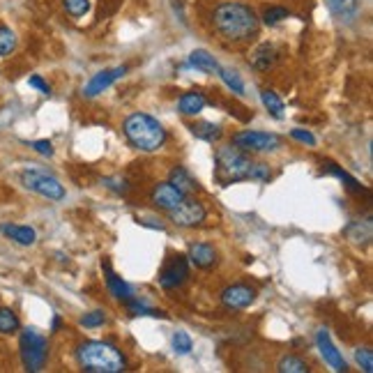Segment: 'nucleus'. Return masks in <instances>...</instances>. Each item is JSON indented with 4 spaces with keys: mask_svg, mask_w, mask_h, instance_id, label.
I'll return each instance as SVG.
<instances>
[{
    "mask_svg": "<svg viewBox=\"0 0 373 373\" xmlns=\"http://www.w3.org/2000/svg\"><path fill=\"white\" fill-rule=\"evenodd\" d=\"M191 337L186 335V332H175V337H173V348L175 352H180V355H186V352L191 350Z\"/></svg>",
    "mask_w": 373,
    "mask_h": 373,
    "instance_id": "32",
    "label": "nucleus"
},
{
    "mask_svg": "<svg viewBox=\"0 0 373 373\" xmlns=\"http://www.w3.org/2000/svg\"><path fill=\"white\" fill-rule=\"evenodd\" d=\"M178 109H180V113H184V115H199V113L205 109V95L199 93V90L184 93V95L180 97V102H178Z\"/></svg>",
    "mask_w": 373,
    "mask_h": 373,
    "instance_id": "19",
    "label": "nucleus"
},
{
    "mask_svg": "<svg viewBox=\"0 0 373 373\" xmlns=\"http://www.w3.org/2000/svg\"><path fill=\"white\" fill-rule=\"evenodd\" d=\"M21 182L26 189H31L39 196H44L48 201H63L65 199V186L58 182L53 175L37 169H26L21 173Z\"/></svg>",
    "mask_w": 373,
    "mask_h": 373,
    "instance_id": "6",
    "label": "nucleus"
},
{
    "mask_svg": "<svg viewBox=\"0 0 373 373\" xmlns=\"http://www.w3.org/2000/svg\"><path fill=\"white\" fill-rule=\"evenodd\" d=\"M214 28L226 42H247L258 33V16L244 3H224L214 9Z\"/></svg>",
    "mask_w": 373,
    "mask_h": 373,
    "instance_id": "1",
    "label": "nucleus"
},
{
    "mask_svg": "<svg viewBox=\"0 0 373 373\" xmlns=\"http://www.w3.org/2000/svg\"><path fill=\"white\" fill-rule=\"evenodd\" d=\"M104 320H106L104 311H90L81 318V325L83 327H100V325H104Z\"/></svg>",
    "mask_w": 373,
    "mask_h": 373,
    "instance_id": "35",
    "label": "nucleus"
},
{
    "mask_svg": "<svg viewBox=\"0 0 373 373\" xmlns=\"http://www.w3.org/2000/svg\"><path fill=\"white\" fill-rule=\"evenodd\" d=\"M217 74L221 76V81H224L226 85H228L235 95H244V83H242V78H240L238 72L226 70V67H219V72H217Z\"/></svg>",
    "mask_w": 373,
    "mask_h": 373,
    "instance_id": "24",
    "label": "nucleus"
},
{
    "mask_svg": "<svg viewBox=\"0 0 373 373\" xmlns=\"http://www.w3.org/2000/svg\"><path fill=\"white\" fill-rule=\"evenodd\" d=\"M279 371L281 373H307L309 367H307V362H304V359L286 355V357L279 362Z\"/></svg>",
    "mask_w": 373,
    "mask_h": 373,
    "instance_id": "27",
    "label": "nucleus"
},
{
    "mask_svg": "<svg viewBox=\"0 0 373 373\" xmlns=\"http://www.w3.org/2000/svg\"><path fill=\"white\" fill-rule=\"evenodd\" d=\"M189 65L196 67L199 72H205V74H217L219 72V63L214 61V56H210L208 51H203V48H196V51L189 56Z\"/></svg>",
    "mask_w": 373,
    "mask_h": 373,
    "instance_id": "20",
    "label": "nucleus"
},
{
    "mask_svg": "<svg viewBox=\"0 0 373 373\" xmlns=\"http://www.w3.org/2000/svg\"><path fill=\"white\" fill-rule=\"evenodd\" d=\"M191 134L196 136V139H201V141H208V143H214V141H219L221 139V127L219 125H214V122H194L191 127Z\"/></svg>",
    "mask_w": 373,
    "mask_h": 373,
    "instance_id": "21",
    "label": "nucleus"
},
{
    "mask_svg": "<svg viewBox=\"0 0 373 373\" xmlns=\"http://www.w3.org/2000/svg\"><path fill=\"white\" fill-rule=\"evenodd\" d=\"M261 100H263L265 109H268L274 117H277V120H281V117H283V102L279 100V95L274 90H263Z\"/></svg>",
    "mask_w": 373,
    "mask_h": 373,
    "instance_id": "23",
    "label": "nucleus"
},
{
    "mask_svg": "<svg viewBox=\"0 0 373 373\" xmlns=\"http://www.w3.org/2000/svg\"><path fill=\"white\" fill-rule=\"evenodd\" d=\"M355 357H357V364L364 369L367 373H371L373 371V350L371 348H359L357 352H355Z\"/></svg>",
    "mask_w": 373,
    "mask_h": 373,
    "instance_id": "34",
    "label": "nucleus"
},
{
    "mask_svg": "<svg viewBox=\"0 0 373 373\" xmlns=\"http://www.w3.org/2000/svg\"><path fill=\"white\" fill-rule=\"evenodd\" d=\"M127 74V67H111V70H104L100 74H95L88 85L83 88V95L85 97H97L100 93H104L106 88H111L115 81H120V78Z\"/></svg>",
    "mask_w": 373,
    "mask_h": 373,
    "instance_id": "10",
    "label": "nucleus"
},
{
    "mask_svg": "<svg viewBox=\"0 0 373 373\" xmlns=\"http://www.w3.org/2000/svg\"><path fill=\"white\" fill-rule=\"evenodd\" d=\"M277 48H274L272 44H261L256 51H253V56H251V65L256 67V70H261V72H268L270 67H274L277 65Z\"/></svg>",
    "mask_w": 373,
    "mask_h": 373,
    "instance_id": "17",
    "label": "nucleus"
},
{
    "mask_svg": "<svg viewBox=\"0 0 373 373\" xmlns=\"http://www.w3.org/2000/svg\"><path fill=\"white\" fill-rule=\"evenodd\" d=\"M28 83H31L33 88H37L42 95H51V88H48V83H44L39 76H31V78H28Z\"/></svg>",
    "mask_w": 373,
    "mask_h": 373,
    "instance_id": "38",
    "label": "nucleus"
},
{
    "mask_svg": "<svg viewBox=\"0 0 373 373\" xmlns=\"http://www.w3.org/2000/svg\"><path fill=\"white\" fill-rule=\"evenodd\" d=\"M189 261L196 265V268L208 270V268H212L214 263H217V251H214V247H210V244H205V242L191 244Z\"/></svg>",
    "mask_w": 373,
    "mask_h": 373,
    "instance_id": "14",
    "label": "nucleus"
},
{
    "mask_svg": "<svg viewBox=\"0 0 373 373\" xmlns=\"http://www.w3.org/2000/svg\"><path fill=\"white\" fill-rule=\"evenodd\" d=\"M46 357H48L46 339L31 327L23 330L21 332V359H23L26 371H33V373L42 371L46 364Z\"/></svg>",
    "mask_w": 373,
    "mask_h": 373,
    "instance_id": "5",
    "label": "nucleus"
},
{
    "mask_svg": "<svg viewBox=\"0 0 373 373\" xmlns=\"http://www.w3.org/2000/svg\"><path fill=\"white\" fill-rule=\"evenodd\" d=\"M290 136L295 141H300V143H304V145H316V136H313L311 132H304V130H293L290 132Z\"/></svg>",
    "mask_w": 373,
    "mask_h": 373,
    "instance_id": "36",
    "label": "nucleus"
},
{
    "mask_svg": "<svg viewBox=\"0 0 373 373\" xmlns=\"http://www.w3.org/2000/svg\"><path fill=\"white\" fill-rule=\"evenodd\" d=\"M0 233H5L9 240H14L16 244H23V247H31L37 240V233L31 226H14V224H3L0 226Z\"/></svg>",
    "mask_w": 373,
    "mask_h": 373,
    "instance_id": "15",
    "label": "nucleus"
},
{
    "mask_svg": "<svg viewBox=\"0 0 373 373\" xmlns=\"http://www.w3.org/2000/svg\"><path fill=\"white\" fill-rule=\"evenodd\" d=\"M31 148H33L35 152H39V154H44V157H51V154H53L51 141H35V143H31Z\"/></svg>",
    "mask_w": 373,
    "mask_h": 373,
    "instance_id": "37",
    "label": "nucleus"
},
{
    "mask_svg": "<svg viewBox=\"0 0 373 373\" xmlns=\"http://www.w3.org/2000/svg\"><path fill=\"white\" fill-rule=\"evenodd\" d=\"M253 300H256V290L251 286H244V283H235L221 293V302L231 309H247L249 304H253Z\"/></svg>",
    "mask_w": 373,
    "mask_h": 373,
    "instance_id": "11",
    "label": "nucleus"
},
{
    "mask_svg": "<svg viewBox=\"0 0 373 373\" xmlns=\"http://www.w3.org/2000/svg\"><path fill=\"white\" fill-rule=\"evenodd\" d=\"M102 268H104V272H106V286H109L111 295H113L115 300H132V288L127 286V283L111 270V265H109V263H102Z\"/></svg>",
    "mask_w": 373,
    "mask_h": 373,
    "instance_id": "16",
    "label": "nucleus"
},
{
    "mask_svg": "<svg viewBox=\"0 0 373 373\" xmlns=\"http://www.w3.org/2000/svg\"><path fill=\"white\" fill-rule=\"evenodd\" d=\"M16 48V35L7 26H0V56H9Z\"/></svg>",
    "mask_w": 373,
    "mask_h": 373,
    "instance_id": "28",
    "label": "nucleus"
},
{
    "mask_svg": "<svg viewBox=\"0 0 373 373\" xmlns=\"http://www.w3.org/2000/svg\"><path fill=\"white\" fill-rule=\"evenodd\" d=\"M189 277V265H186V258L184 256H173L169 261V265L164 268V272L159 274V283L162 288L171 290V288H178L186 281Z\"/></svg>",
    "mask_w": 373,
    "mask_h": 373,
    "instance_id": "9",
    "label": "nucleus"
},
{
    "mask_svg": "<svg viewBox=\"0 0 373 373\" xmlns=\"http://www.w3.org/2000/svg\"><path fill=\"white\" fill-rule=\"evenodd\" d=\"M130 304H127V309H130L132 316H154V318H164V311H157V309H150L145 307V304H139L134 300H127Z\"/></svg>",
    "mask_w": 373,
    "mask_h": 373,
    "instance_id": "31",
    "label": "nucleus"
},
{
    "mask_svg": "<svg viewBox=\"0 0 373 373\" xmlns=\"http://www.w3.org/2000/svg\"><path fill=\"white\" fill-rule=\"evenodd\" d=\"M125 136L134 148L143 152H154L166 143V130L159 120L148 113H134L125 120Z\"/></svg>",
    "mask_w": 373,
    "mask_h": 373,
    "instance_id": "3",
    "label": "nucleus"
},
{
    "mask_svg": "<svg viewBox=\"0 0 373 373\" xmlns=\"http://www.w3.org/2000/svg\"><path fill=\"white\" fill-rule=\"evenodd\" d=\"M76 357H78V364L88 373H122L127 369L122 352L104 341L81 343L76 350Z\"/></svg>",
    "mask_w": 373,
    "mask_h": 373,
    "instance_id": "2",
    "label": "nucleus"
},
{
    "mask_svg": "<svg viewBox=\"0 0 373 373\" xmlns=\"http://www.w3.org/2000/svg\"><path fill=\"white\" fill-rule=\"evenodd\" d=\"M283 19H288V9L286 7H268L263 12V21L268 26H277Z\"/></svg>",
    "mask_w": 373,
    "mask_h": 373,
    "instance_id": "30",
    "label": "nucleus"
},
{
    "mask_svg": "<svg viewBox=\"0 0 373 373\" xmlns=\"http://www.w3.org/2000/svg\"><path fill=\"white\" fill-rule=\"evenodd\" d=\"M233 145L244 152H272L281 145V139L270 132H242L233 136Z\"/></svg>",
    "mask_w": 373,
    "mask_h": 373,
    "instance_id": "7",
    "label": "nucleus"
},
{
    "mask_svg": "<svg viewBox=\"0 0 373 373\" xmlns=\"http://www.w3.org/2000/svg\"><path fill=\"white\" fill-rule=\"evenodd\" d=\"M327 166V171L332 173V175H337V178L341 180V182H346V186H348V189L350 191H364V186H362L355 178H352V175H348L346 171H343V169H339V166L337 164H325Z\"/></svg>",
    "mask_w": 373,
    "mask_h": 373,
    "instance_id": "26",
    "label": "nucleus"
},
{
    "mask_svg": "<svg viewBox=\"0 0 373 373\" xmlns=\"http://www.w3.org/2000/svg\"><path fill=\"white\" fill-rule=\"evenodd\" d=\"M19 330V318L12 309H0V335H14Z\"/></svg>",
    "mask_w": 373,
    "mask_h": 373,
    "instance_id": "25",
    "label": "nucleus"
},
{
    "mask_svg": "<svg viewBox=\"0 0 373 373\" xmlns=\"http://www.w3.org/2000/svg\"><path fill=\"white\" fill-rule=\"evenodd\" d=\"M63 5L67 9V14H72L76 19L90 12V0H63Z\"/></svg>",
    "mask_w": 373,
    "mask_h": 373,
    "instance_id": "29",
    "label": "nucleus"
},
{
    "mask_svg": "<svg viewBox=\"0 0 373 373\" xmlns=\"http://www.w3.org/2000/svg\"><path fill=\"white\" fill-rule=\"evenodd\" d=\"M316 343H318V350H320V355L325 357L327 364L339 371V373H346L348 371V364H346V359L341 357V352L335 348V343L330 341V335L325 330H318V335H316Z\"/></svg>",
    "mask_w": 373,
    "mask_h": 373,
    "instance_id": "12",
    "label": "nucleus"
},
{
    "mask_svg": "<svg viewBox=\"0 0 373 373\" xmlns=\"http://www.w3.org/2000/svg\"><path fill=\"white\" fill-rule=\"evenodd\" d=\"M325 5L330 7V12L337 19H352L357 12V0H325Z\"/></svg>",
    "mask_w": 373,
    "mask_h": 373,
    "instance_id": "22",
    "label": "nucleus"
},
{
    "mask_svg": "<svg viewBox=\"0 0 373 373\" xmlns=\"http://www.w3.org/2000/svg\"><path fill=\"white\" fill-rule=\"evenodd\" d=\"M182 199H184V194L175 189L171 182L157 184L152 189V203L159 210H166V212H171L173 208H178V205L182 203Z\"/></svg>",
    "mask_w": 373,
    "mask_h": 373,
    "instance_id": "13",
    "label": "nucleus"
},
{
    "mask_svg": "<svg viewBox=\"0 0 373 373\" xmlns=\"http://www.w3.org/2000/svg\"><path fill=\"white\" fill-rule=\"evenodd\" d=\"M171 221L175 226H182V228H194V226H201L205 221V208L196 199L184 196L178 208L171 210Z\"/></svg>",
    "mask_w": 373,
    "mask_h": 373,
    "instance_id": "8",
    "label": "nucleus"
},
{
    "mask_svg": "<svg viewBox=\"0 0 373 373\" xmlns=\"http://www.w3.org/2000/svg\"><path fill=\"white\" fill-rule=\"evenodd\" d=\"M272 178V171L268 164H251V171H249V180H258V182H268Z\"/></svg>",
    "mask_w": 373,
    "mask_h": 373,
    "instance_id": "33",
    "label": "nucleus"
},
{
    "mask_svg": "<svg viewBox=\"0 0 373 373\" xmlns=\"http://www.w3.org/2000/svg\"><path fill=\"white\" fill-rule=\"evenodd\" d=\"M251 159L244 150L240 148H221L217 152V169H214V180L219 184L228 186L233 182H242V180H249V171H251Z\"/></svg>",
    "mask_w": 373,
    "mask_h": 373,
    "instance_id": "4",
    "label": "nucleus"
},
{
    "mask_svg": "<svg viewBox=\"0 0 373 373\" xmlns=\"http://www.w3.org/2000/svg\"><path fill=\"white\" fill-rule=\"evenodd\" d=\"M169 182H171L178 191H182L184 196L199 191V180H194L191 173L186 171V169H182V166H178V169L171 171V180H169Z\"/></svg>",
    "mask_w": 373,
    "mask_h": 373,
    "instance_id": "18",
    "label": "nucleus"
}]
</instances>
